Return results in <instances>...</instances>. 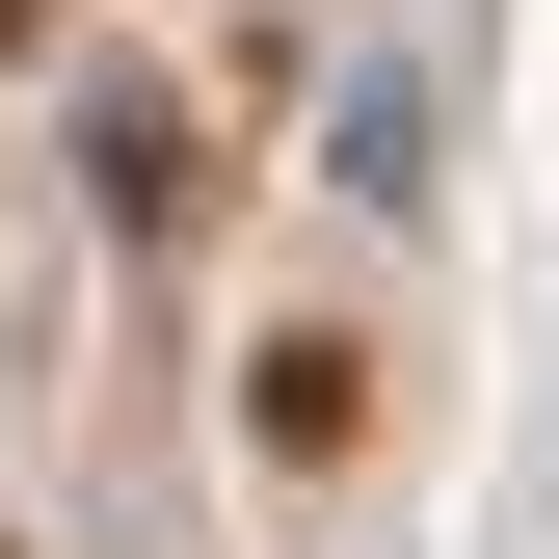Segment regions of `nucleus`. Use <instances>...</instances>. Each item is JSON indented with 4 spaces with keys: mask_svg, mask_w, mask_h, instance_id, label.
Instances as JSON below:
<instances>
[{
    "mask_svg": "<svg viewBox=\"0 0 559 559\" xmlns=\"http://www.w3.org/2000/svg\"><path fill=\"white\" fill-rule=\"evenodd\" d=\"M346 427H373V346H266V453H294V479H320Z\"/></svg>",
    "mask_w": 559,
    "mask_h": 559,
    "instance_id": "nucleus-1",
    "label": "nucleus"
}]
</instances>
